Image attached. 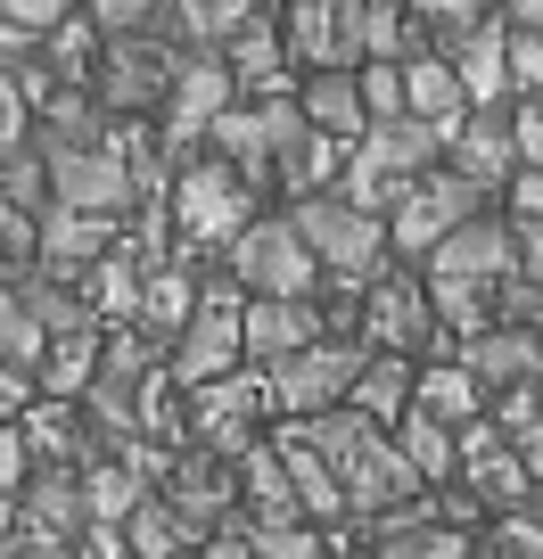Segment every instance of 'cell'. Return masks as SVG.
<instances>
[{
    "label": "cell",
    "mask_w": 543,
    "mask_h": 559,
    "mask_svg": "<svg viewBox=\"0 0 543 559\" xmlns=\"http://www.w3.org/2000/svg\"><path fill=\"white\" fill-rule=\"evenodd\" d=\"M123 239V214H99V206H67V198H42L34 206V272L50 280H83L91 255Z\"/></svg>",
    "instance_id": "11"
},
{
    "label": "cell",
    "mask_w": 543,
    "mask_h": 559,
    "mask_svg": "<svg viewBox=\"0 0 543 559\" xmlns=\"http://www.w3.org/2000/svg\"><path fill=\"white\" fill-rule=\"evenodd\" d=\"M346 403L363 419H379V428H396L403 419V403H412V354H363V370H354V386H346Z\"/></svg>",
    "instance_id": "25"
},
{
    "label": "cell",
    "mask_w": 543,
    "mask_h": 559,
    "mask_svg": "<svg viewBox=\"0 0 543 559\" xmlns=\"http://www.w3.org/2000/svg\"><path fill=\"white\" fill-rule=\"evenodd\" d=\"M387 437H396V453L412 461V477H421V486H445V477H453V428H445V419H428L421 403H403V419L387 428Z\"/></svg>",
    "instance_id": "29"
},
{
    "label": "cell",
    "mask_w": 543,
    "mask_h": 559,
    "mask_svg": "<svg viewBox=\"0 0 543 559\" xmlns=\"http://www.w3.org/2000/svg\"><path fill=\"white\" fill-rule=\"evenodd\" d=\"M74 477H83V519H116V526H123V510L149 493V469H141V461H123V453L74 461Z\"/></svg>",
    "instance_id": "26"
},
{
    "label": "cell",
    "mask_w": 543,
    "mask_h": 559,
    "mask_svg": "<svg viewBox=\"0 0 543 559\" xmlns=\"http://www.w3.org/2000/svg\"><path fill=\"white\" fill-rule=\"evenodd\" d=\"M453 362L470 370L486 395H494V386H519V379H543V330H535V321H486V330L461 337Z\"/></svg>",
    "instance_id": "16"
},
{
    "label": "cell",
    "mask_w": 543,
    "mask_h": 559,
    "mask_svg": "<svg viewBox=\"0 0 543 559\" xmlns=\"http://www.w3.org/2000/svg\"><path fill=\"white\" fill-rule=\"evenodd\" d=\"M305 123H321L330 140H354L363 132V91H354V67H305V91H297Z\"/></svg>",
    "instance_id": "24"
},
{
    "label": "cell",
    "mask_w": 543,
    "mask_h": 559,
    "mask_svg": "<svg viewBox=\"0 0 543 559\" xmlns=\"http://www.w3.org/2000/svg\"><path fill=\"white\" fill-rule=\"evenodd\" d=\"M330 321H321V305L314 297H247L239 305V354L247 362H281V354H297L305 337H321Z\"/></svg>",
    "instance_id": "17"
},
{
    "label": "cell",
    "mask_w": 543,
    "mask_h": 559,
    "mask_svg": "<svg viewBox=\"0 0 543 559\" xmlns=\"http://www.w3.org/2000/svg\"><path fill=\"white\" fill-rule=\"evenodd\" d=\"M34 132V107H25V91H17V74L0 67V140H25Z\"/></svg>",
    "instance_id": "41"
},
{
    "label": "cell",
    "mask_w": 543,
    "mask_h": 559,
    "mask_svg": "<svg viewBox=\"0 0 543 559\" xmlns=\"http://www.w3.org/2000/svg\"><path fill=\"white\" fill-rule=\"evenodd\" d=\"M477 206H494V190H477L453 165H421V174L396 190V206H387V255H421L437 230H453L461 214H477Z\"/></svg>",
    "instance_id": "7"
},
{
    "label": "cell",
    "mask_w": 543,
    "mask_h": 559,
    "mask_svg": "<svg viewBox=\"0 0 543 559\" xmlns=\"http://www.w3.org/2000/svg\"><path fill=\"white\" fill-rule=\"evenodd\" d=\"M288 437H305L321 461H330L338 486H346V510H363V519H379V510L403 502V493H421V477H412V461L396 453V437H387L379 419H363L354 403L297 412V419H288Z\"/></svg>",
    "instance_id": "1"
},
{
    "label": "cell",
    "mask_w": 543,
    "mask_h": 559,
    "mask_svg": "<svg viewBox=\"0 0 543 559\" xmlns=\"http://www.w3.org/2000/svg\"><path fill=\"white\" fill-rule=\"evenodd\" d=\"M477 551H494V559H543V502L527 493V502L494 510V526L477 535Z\"/></svg>",
    "instance_id": "33"
},
{
    "label": "cell",
    "mask_w": 543,
    "mask_h": 559,
    "mask_svg": "<svg viewBox=\"0 0 543 559\" xmlns=\"http://www.w3.org/2000/svg\"><path fill=\"white\" fill-rule=\"evenodd\" d=\"M256 419H263V379H239V370H223V379H198L190 386V428L206 453L239 461L247 444H256Z\"/></svg>",
    "instance_id": "13"
},
{
    "label": "cell",
    "mask_w": 543,
    "mask_h": 559,
    "mask_svg": "<svg viewBox=\"0 0 543 559\" xmlns=\"http://www.w3.org/2000/svg\"><path fill=\"white\" fill-rule=\"evenodd\" d=\"M354 91H363V116H403V58H354Z\"/></svg>",
    "instance_id": "35"
},
{
    "label": "cell",
    "mask_w": 543,
    "mask_h": 559,
    "mask_svg": "<svg viewBox=\"0 0 543 559\" xmlns=\"http://www.w3.org/2000/svg\"><path fill=\"white\" fill-rule=\"evenodd\" d=\"M510 444H519V461H527V477H535V493H543V412L527 419V428H510Z\"/></svg>",
    "instance_id": "45"
},
{
    "label": "cell",
    "mask_w": 543,
    "mask_h": 559,
    "mask_svg": "<svg viewBox=\"0 0 543 559\" xmlns=\"http://www.w3.org/2000/svg\"><path fill=\"white\" fill-rule=\"evenodd\" d=\"M223 272L239 280L247 297H314L321 288V263H314V247L297 239L288 214H247L223 239Z\"/></svg>",
    "instance_id": "3"
},
{
    "label": "cell",
    "mask_w": 543,
    "mask_h": 559,
    "mask_svg": "<svg viewBox=\"0 0 543 559\" xmlns=\"http://www.w3.org/2000/svg\"><path fill=\"white\" fill-rule=\"evenodd\" d=\"M503 198H510V223H543V165H510Z\"/></svg>",
    "instance_id": "40"
},
{
    "label": "cell",
    "mask_w": 543,
    "mask_h": 559,
    "mask_svg": "<svg viewBox=\"0 0 543 559\" xmlns=\"http://www.w3.org/2000/svg\"><path fill=\"white\" fill-rule=\"evenodd\" d=\"M412 41V9L403 0H363V58H403Z\"/></svg>",
    "instance_id": "36"
},
{
    "label": "cell",
    "mask_w": 543,
    "mask_h": 559,
    "mask_svg": "<svg viewBox=\"0 0 543 559\" xmlns=\"http://www.w3.org/2000/svg\"><path fill=\"white\" fill-rule=\"evenodd\" d=\"M67 9H74V0H0V17H9V25H34V34H42V25H58Z\"/></svg>",
    "instance_id": "43"
},
{
    "label": "cell",
    "mask_w": 543,
    "mask_h": 559,
    "mask_svg": "<svg viewBox=\"0 0 543 559\" xmlns=\"http://www.w3.org/2000/svg\"><path fill=\"white\" fill-rule=\"evenodd\" d=\"M510 148H519V165H543V91L510 107Z\"/></svg>",
    "instance_id": "38"
},
{
    "label": "cell",
    "mask_w": 543,
    "mask_h": 559,
    "mask_svg": "<svg viewBox=\"0 0 543 559\" xmlns=\"http://www.w3.org/2000/svg\"><path fill=\"white\" fill-rule=\"evenodd\" d=\"M198 526L181 519L165 493H141V502L123 510V551H141V559H165V551H190Z\"/></svg>",
    "instance_id": "31"
},
{
    "label": "cell",
    "mask_w": 543,
    "mask_h": 559,
    "mask_svg": "<svg viewBox=\"0 0 543 559\" xmlns=\"http://www.w3.org/2000/svg\"><path fill=\"white\" fill-rule=\"evenodd\" d=\"M503 74H510V99L543 91V34H519V25H510V41H503Z\"/></svg>",
    "instance_id": "37"
},
{
    "label": "cell",
    "mask_w": 543,
    "mask_h": 559,
    "mask_svg": "<svg viewBox=\"0 0 543 559\" xmlns=\"http://www.w3.org/2000/svg\"><path fill=\"white\" fill-rule=\"evenodd\" d=\"M149 9H157V0H83V17L99 25V34H141Z\"/></svg>",
    "instance_id": "39"
},
{
    "label": "cell",
    "mask_w": 543,
    "mask_h": 559,
    "mask_svg": "<svg viewBox=\"0 0 543 559\" xmlns=\"http://www.w3.org/2000/svg\"><path fill=\"white\" fill-rule=\"evenodd\" d=\"M281 50L297 67H354L363 58V0H288Z\"/></svg>",
    "instance_id": "14"
},
{
    "label": "cell",
    "mask_w": 543,
    "mask_h": 559,
    "mask_svg": "<svg viewBox=\"0 0 543 559\" xmlns=\"http://www.w3.org/2000/svg\"><path fill=\"white\" fill-rule=\"evenodd\" d=\"M281 214L297 223V239L314 247L321 280H338L346 297H363L370 280L387 272V214L354 206V198H338V190H305V198H288Z\"/></svg>",
    "instance_id": "2"
},
{
    "label": "cell",
    "mask_w": 543,
    "mask_h": 559,
    "mask_svg": "<svg viewBox=\"0 0 543 559\" xmlns=\"http://www.w3.org/2000/svg\"><path fill=\"white\" fill-rule=\"evenodd\" d=\"M141 280H149V263H141V247H107V255H91V272L74 280L83 288V305L91 313H107V321H132L141 313Z\"/></svg>",
    "instance_id": "21"
},
{
    "label": "cell",
    "mask_w": 543,
    "mask_h": 559,
    "mask_svg": "<svg viewBox=\"0 0 543 559\" xmlns=\"http://www.w3.org/2000/svg\"><path fill=\"white\" fill-rule=\"evenodd\" d=\"M403 107L428 116V123H445V132L461 123L470 91H461V74H453V58H445V50H403Z\"/></svg>",
    "instance_id": "20"
},
{
    "label": "cell",
    "mask_w": 543,
    "mask_h": 559,
    "mask_svg": "<svg viewBox=\"0 0 543 559\" xmlns=\"http://www.w3.org/2000/svg\"><path fill=\"white\" fill-rule=\"evenodd\" d=\"M363 337H305L297 354H281V362H263V412H281V419H297V412H321V403H346V386H354V370H363Z\"/></svg>",
    "instance_id": "5"
},
{
    "label": "cell",
    "mask_w": 543,
    "mask_h": 559,
    "mask_svg": "<svg viewBox=\"0 0 543 559\" xmlns=\"http://www.w3.org/2000/svg\"><path fill=\"white\" fill-rule=\"evenodd\" d=\"M445 165H453V174H470L477 190L503 198L510 165H519V148H510V107H503V99H470V107H461V123L445 132Z\"/></svg>",
    "instance_id": "15"
},
{
    "label": "cell",
    "mask_w": 543,
    "mask_h": 559,
    "mask_svg": "<svg viewBox=\"0 0 543 559\" xmlns=\"http://www.w3.org/2000/svg\"><path fill=\"white\" fill-rule=\"evenodd\" d=\"M503 9V25H519V34H543V0H494Z\"/></svg>",
    "instance_id": "47"
},
{
    "label": "cell",
    "mask_w": 543,
    "mask_h": 559,
    "mask_svg": "<svg viewBox=\"0 0 543 559\" xmlns=\"http://www.w3.org/2000/svg\"><path fill=\"white\" fill-rule=\"evenodd\" d=\"M281 469H288V493H297L305 519H346V486L305 437H281Z\"/></svg>",
    "instance_id": "28"
},
{
    "label": "cell",
    "mask_w": 543,
    "mask_h": 559,
    "mask_svg": "<svg viewBox=\"0 0 543 559\" xmlns=\"http://www.w3.org/2000/svg\"><path fill=\"white\" fill-rule=\"evenodd\" d=\"M9 526H17V493L0 486V535H9Z\"/></svg>",
    "instance_id": "48"
},
{
    "label": "cell",
    "mask_w": 543,
    "mask_h": 559,
    "mask_svg": "<svg viewBox=\"0 0 543 559\" xmlns=\"http://www.w3.org/2000/svg\"><path fill=\"white\" fill-rule=\"evenodd\" d=\"M42 174H50V198L67 206H99V214H132L141 190H132V165H123L116 140H34Z\"/></svg>",
    "instance_id": "9"
},
{
    "label": "cell",
    "mask_w": 543,
    "mask_h": 559,
    "mask_svg": "<svg viewBox=\"0 0 543 559\" xmlns=\"http://www.w3.org/2000/svg\"><path fill=\"white\" fill-rule=\"evenodd\" d=\"M247 214H256V181H247L231 157H214V148H206V157H190L174 174V230L190 247H223Z\"/></svg>",
    "instance_id": "6"
},
{
    "label": "cell",
    "mask_w": 543,
    "mask_h": 559,
    "mask_svg": "<svg viewBox=\"0 0 543 559\" xmlns=\"http://www.w3.org/2000/svg\"><path fill=\"white\" fill-rule=\"evenodd\" d=\"M370 330L363 346H387V354H412V346H437V313H428V288H412V280H370Z\"/></svg>",
    "instance_id": "18"
},
{
    "label": "cell",
    "mask_w": 543,
    "mask_h": 559,
    "mask_svg": "<svg viewBox=\"0 0 543 559\" xmlns=\"http://www.w3.org/2000/svg\"><path fill=\"white\" fill-rule=\"evenodd\" d=\"M206 140H214V157H231L247 181H272V132H263V107H214V123H206Z\"/></svg>",
    "instance_id": "27"
},
{
    "label": "cell",
    "mask_w": 543,
    "mask_h": 559,
    "mask_svg": "<svg viewBox=\"0 0 543 559\" xmlns=\"http://www.w3.org/2000/svg\"><path fill=\"white\" fill-rule=\"evenodd\" d=\"M239 305H247V288L239 280H198V305H190V321H181L174 337H165V370H174V386H198V379H223V370H239L247 354H239Z\"/></svg>",
    "instance_id": "4"
},
{
    "label": "cell",
    "mask_w": 543,
    "mask_h": 559,
    "mask_svg": "<svg viewBox=\"0 0 543 559\" xmlns=\"http://www.w3.org/2000/svg\"><path fill=\"white\" fill-rule=\"evenodd\" d=\"M519 280L543 288V223H519Z\"/></svg>",
    "instance_id": "46"
},
{
    "label": "cell",
    "mask_w": 543,
    "mask_h": 559,
    "mask_svg": "<svg viewBox=\"0 0 543 559\" xmlns=\"http://www.w3.org/2000/svg\"><path fill=\"white\" fill-rule=\"evenodd\" d=\"M25 403H34V370H17L9 354H0V419H17Z\"/></svg>",
    "instance_id": "44"
},
{
    "label": "cell",
    "mask_w": 543,
    "mask_h": 559,
    "mask_svg": "<svg viewBox=\"0 0 543 559\" xmlns=\"http://www.w3.org/2000/svg\"><path fill=\"white\" fill-rule=\"evenodd\" d=\"M214 50H223V67H231V83H239V91H281V58L288 50H281V25L263 17V9L247 25H231Z\"/></svg>",
    "instance_id": "23"
},
{
    "label": "cell",
    "mask_w": 543,
    "mask_h": 559,
    "mask_svg": "<svg viewBox=\"0 0 543 559\" xmlns=\"http://www.w3.org/2000/svg\"><path fill=\"white\" fill-rule=\"evenodd\" d=\"M428 313H437L453 337H470V330L494 321V288L486 280H428Z\"/></svg>",
    "instance_id": "34"
},
{
    "label": "cell",
    "mask_w": 543,
    "mask_h": 559,
    "mask_svg": "<svg viewBox=\"0 0 543 559\" xmlns=\"http://www.w3.org/2000/svg\"><path fill=\"white\" fill-rule=\"evenodd\" d=\"M239 99V83H231V67H223V50H181V67H174V83H165V148L174 157H190L198 140H206V123H214V107H231Z\"/></svg>",
    "instance_id": "12"
},
{
    "label": "cell",
    "mask_w": 543,
    "mask_h": 559,
    "mask_svg": "<svg viewBox=\"0 0 543 559\" xmlns=\"http://www.w3.org/2000/svg\"><path fill=\"white\" fill-rule=\"evenodd\" d=\"M527 321H535V330H543V288H535V297H527Z\"/></svg>",
    "instance_id": "49"
},
{
    "label": "cell",
    "mask_w": 543,
    "mask_h": 559,
    "mask_svg": "<svg viewBox=\"0 0 543 559\" xmlns=\"http://www.w3.org/2000/svg\"><path fill=\"white\" fill-rule=\"evenodd\" d=\"M412 403H421L428 419H445V428H461V419L486 412V386L461 362H428V370H412Z\"/></svg>",
    "instance_id": "30"
},
{
    "label": "cell",
    "mask_w": 543,
    "mask_h": 559,
    "mask_svg": "<svg viewBox=\"0 0 543 559\" xmlns=\"http://www.w3.org/2000/svg\"><path fill=\"white\" fill-rule=\"evenodd\" d=\"M421 263H428V280H486L494 288L503 272H519V223L477 206V214H461L453 230H437V239L421 247Z\"/></svg>",
    "instance_id": "10"
},
{
    "label": "cell",
    "mask_w": 543,
    "mask_h": 559,
    "mask_svg": "<svg viewBox=\"0 0 543 559\" xmlns=\"http://www.w3.org/2000/svg\"><path fill=\"white\" fill-rule=\"evenodd\" d=\"M503 41H510L503 9H486L477 25H461V34H445V41H437V50L453 58V74H461V91H470V99H510V74H503Z\"/></svg>",
    "instance_id": "19"
},
{
    "label": "cell",
    "mask_w": 543,
    "mask_h": 559,
    "mask_svg": "<svg viewBox=\"0 0 543 559\" xmlns=\"http://www.w3.org/2000/svg\"><path fill=\"white\" fill-rule=\"evenodd\" d=\"M181 50L174 41H157L141 25V34H99V67H91V99L107 107V116H149V107L165 99V83H174Z\"/></svg>",
    "instance_id": "8"
},
{
    "label": "cell",
    "mask_w": 543,
    "mask_h": 559,
    "mask_svg": "<svg viewBox=\"0 0 543 559\" xmlns=\"http://www.w3.org/2000/svg\"><path fill=\"white\" fill-rule=\"evenodd\" d=\"M256 9H263V0H198V17H206V41H223L231 25H247Z\"/></svg>",
    "instance_id": "42"
},
{
    "label": "cell",
    "mask_w": 543,
    "mask_h": 559,
    "mask_svg": "<svg viewBox=\"0 0 543 559\" xmlns=\"http://www.w3.org/2000/svg\"><path fill=\"white\" fill-rule=\"evenodd\" d=\"M370 551H387V559H461V551H477V535H461V526H445V519H421V510L403 519V510L387 502Z\"/></svg>",
    "instance_id": "22"
},
{
    "label": "cell",
    "mask_w": 543,
    "mask_h": 559,
    "mask_svg": "<svg viewBox=\"0 0 543 559\" xmlns=\"http://www.w3.org/2000/svg\"><path fill=\"white\" fill-rule=\"evenodd\" d=\"M190 305H198V280H190V263H149V280H141V330H157V337H174L181 321H190Z\"/></svg>",
    "instance_id": "32"
}]
</instances>
